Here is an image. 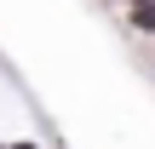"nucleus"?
<instances>
[{
  "label": "nucleus",
  "mask_w": 155,
  "mask_h": 149,
  "mask_svg": "<svg viewBox=\"0 0 155 149\" xmlns=\"http://www.w3.org/2000/svg\"><path fill=\"white\" fill-rule=\"evenodd\" d=\"M127 23H132L138 34H155V0H150V6H132V11H127Z\"/></svg>",
  "instance_id": "obj_1"
},
{
  "label": "nucleus",
  "mask_w": 155,
  "mask_h": 149,
  "mask_svg": "<svg viewBox=\"0 0 155 149\" xmlns=\"http://www.w3.org/2000/svg\"><path fill=\"white\" fill-rule=\"evenodd\" d=\"M6 149H40V144H35V138H12Z\"/></svg>",
  "instance_id": "obj_2"
},
{
  "label": "nucleus",
  "mask_w": 155,
  "mask_h": 149,
  "mask_svg": "<svg viewBox=\"0 0 155 149\" xmlns=\"http://www.w3.org/2000/svg\"><path fill=\"white\" fill-rule=\"evenodd\" d=\"M132 6H150V0H127V11H132Z\"/></svg>",
  "instance_id": "obj_3"
}]
</instances>
